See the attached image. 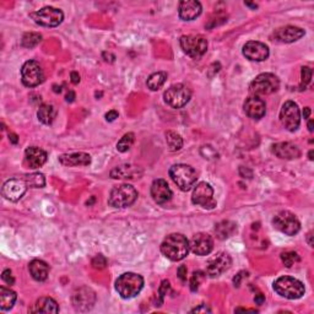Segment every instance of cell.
Instances as JSON below:
<instances>
[{
	"label": "cell",
	"instance_id": "37",
	"mask_svg": "<svg viewBox=\"0 0 314 314\" xmlns=\"http://www.w3.org/2000/svg\"><path fill=\"white\" fill-rule=\"evenodd\" d=\"M205 273L204 271H194L192 275V277H190V290L193 291V292H196V291L199 290V287H200L201 284H203V281L205 280Z\"/></svg>",
	"mask_w": 314,
	"mask_h": 314
},
{
	"label": "cell",
	"instance_id": "44",
	"mask_svg": "<svg viewBox=\"0 0 314 314\" xmlns=\"http://www.w3.org/2000/svg\"><path fill=\"white\" fill-rule=\"evenodd\" d=\"M187 266L186 265H181L178 268V271H177V274H178V277L179 280H181L182 282H186L187 281Z\"/></svg>",
	"mask_w": 314,
	"mask_h": 314
},
{
	"label": "cell",
	"instance_id": "38",
	"mask_svg": "<svg viewBox=\"0 0 314 314\" xmlns=\"http://www.w3.org/2000/svg\"><path fill=\"white\" fill-rule=\"evenodd\" d=\"M281 260L286 265V268H291V266L294 265V263L299 262V255L296 252H285V253L281 254Z\"/></svg>",
	"mask_w": 314,
	"mask_h": 314
},
{
	"label": "cell",
	"instance_id": "4",
	"mask_svg": "<svg viewBox=\"0 0 314 314\" xmlns=\"http://www.w3.org/2000/svg\"><path fill=\"white\" fill-rule=\"evenodd\" d=\"M170 177L177 184V187L183 192H188L195 184L198 175L196 171L189 165L178 164L170 168Z\"/></svg>",
	"mask_w": 314,
	"mask_h": 314
},
{
	"label": "cell",
	"instance_id": "11",
	"mask_svg": "<svg viewBox=\"0 0 314 314\" xmlns=\"http://www.w3.org/2000/svg\"><path fill=\"white\" fill-rule=\"evenodd\" d=\"M273 225L277 231L287 236H294L301 229V223L298 218L290 211L279 212L273 220Z\"/></svg>",
	"mask_w": 314,
	"mask_h": 314
},
{
	"label": "cell",
	"instance_id": "22",
	"mask_svg": "<svg viewBox=\"0 0 314 314\" xmlns=\"http://www.w3.org/2000/svg\"><path fill=\"white\" fill-rule=\"evenodd\" d=\"M47 161V152L42 148L31 146L25 151V165L31 170H37Z\"/></svg>",
	"mask_w": 314,
	"mask_h": 314
},
{
	"label": "cell",
	"instance_id": "51",
	"mask_svg": "<svg viewBox=\"0 0 314 314\" xmlns=\"http://www.w3.org/2000/svg\"><path fill=\"white\" fill-rule=\"evenodd\" d=\"M9 140L13 142V144H18L19 142V137L16 134H9Z\"/></svg>",
	"mask_w": 314,
	"mask_h": 314
},
{
	"label": "cell",
	"instance_id": "31",
	"mask_svg": "<svg viewBox=\"0 0 314 314\" xmlns=\"http://www.w3.org/2000/svg\"><path fill=\"white\" fill-rule=\"evenodd\" d=\"M136 173H137V168H135V166L124 165V166H119V167L114 168V170L111 172V177L116 179L135 178Z\"/></svg>",
	"mask_w": 314,
	"mask_h": 314
},
{
	"label": "cell",
	"instance_id": "19",
	"mask_svg": "<svg viewBox=\"0 0 314 314\" xmlns=\"http://www.w3.org/2000/svg\"><path fill=\"white\" fill-rule=\"evenodd\" d=\"M304 36V30L301 27L296 26H285L281 29L275 30L273 33V41L277 43H292V42L298 41Z\"/></svg>",
	"mask_w": 314,
	"mask_h": 314
},
{
	"label": "cell",
	"instance_id": "26",
	"mask_svg": "<svg viewBox=\"0 0 314 314\" xmlns=\"http://www.w3.org/2000/svg\"><path fill=\"white\" fill-rule=\"evenodd\" d=\"M29 270L36 281H44V280H47V277H48L50 268L46 262H43V260L35 259L30 263Z\"/></svg>",
	"mask_w": 314,
	"mask_h": 314
},
{
	"label": "cell",
	"instance_id": "17",
	"mask_svg": "<svg viewBox=\"0 0 314 314\" xmlns=\"http://www.w3.org/2000/svg\"><path fill=\"white\" fill-rule=\"evenodd\" d=\"M189 248L196 255H207L214 249V241L207 233H196L189 242Z\"/></svg>",
	"mask_w": 314,
	"mask_h": 314
},
{
	"label": "cell",
	"instance_id": "5",
	"mask_svg": "<svg viewBox=\"0 0 314 314\" xmlns=\"http://www.w3.org/2000/svg\"><path fill=\"white\" fill-rule=\"evenodd\" d=\"M137 199L136 189L130 184H120L111 190L108 196V204L117 209H123L133 205Z\"/></svg>",
	"mask_w": 314,
	"mask_h": 314
},
{
	"label": "cell",
	"instance_id": "13",
	"mask_svg": "<svg viewBox=\"0 0 314 314\" xmlns=\"http://www.w3.org/2000/svg\"><path fill=\"white\" fill-rule=\"evenodd\" d=\"M192 201L195 205H199L204 209L211 210L216 206V200L214 198V189L206 182H201L194 188L192 195Z\"/></svg>",
	"mask_w": 314,
	"mask_h": 314
},
{
	"label": "cell",
	"instance_id": "9",
	"mask_svg": "<svg viewBox=\"0 0 314 314\" xmlns=\"http://www.w3.org/2000/svg\"><path fill=\"white\" fill-rule=\"evenodd\" d=\"M165 102L172 108H182L187 105L192 97V92L183 84H176L171 88L167 89V91L164 95Z\"/></svg>",
	"mask_w": 314,
	"mask_h": 314
},
{
	"label": "cell",
	"instance_id": "55",
	"mask_svg": "<svg viewBox=\"0 0 314 314\" xmlns=\"http://www.w3.org/2000/svg\"><path fill=\"white\" fill-rule=\"evenodd\" d=\"M308 130H309L310 133H312V131H313V120L312 119L308 120Z\"/></svg>",
	"mask_w": 314,
	"mask_h": 314
},
{
	"label": "cell",
	"instance_id": "53",
	"mask_svg": "<svg viewBox=\"0 0 314 314\" xmlns=\"http://www.w3.org/2000/svg\"><path fill=\"white\" fill-rule=\"evenodd\" d=\"M312 232H309V233H308V236H307V242H308V245H309L310 247H313V242H312Z\"/></svg>",
	"mask_w": 314,
	"mask_h": 314
},
{
	"label": "cell",
	"instance_id": "32",
	"mask_svg": "<svg viewBox=\"0 0 314 314\" xmlns=\"http://www.w3.org/2000/svg\"><path fill=\"white\" fill-rule=\"evenodd\" d=\"M167 80V72L165 71H157L153 72L152 75H150V77L147 78V88L151 91H157L164 86V84Z\"/></svg>",
	"mask_w": 314,
	"mask_h": 314
},
{
	"label": "cell",
	"instance_id": "23",
	"mask_svg": "<svg viewBox=\"0 0 314 314\" xmlns=\"http://www.w3.org/2000/svg\"><path fill=\"white\" fill-rule=\"evenodd\" d=\"M201 4L196 0H184L179 3V18L184 21L195 20L201 14Z\"/></svg>",
	"mask_w": 314,
	"mask_h": 314
},
{
	"label": "cell",
	"instance_id": "39",
	"mask_svg": "<svg viewBox=\"0 0 314 314\" xmlns=\"http://www.w3.org/2000/svg\"><path fill=\"white\" fill-rule=\"evenodd\" d=\"M200 153H201V156L206 160L217 159V152H216L215 148L212 146H210V145H204V146H201Z\"/></svg>",
	"mask_w": 314,
	"mask_h": 314
},
{
	"label": "cell",
	"instance_id": "24",
	"mask_svg": "<svg viewBox=\"0 0 314 314\" xmlns=\"http://www.w3.org/2000/svg\"><path fill=\"white\" fill-rule=\"evenodd\" d=\"M273 152L281 160H294L301 156V150L292 142H279L273 146Z\"/></svg>",
	"mask_w": 314,
	"mask_h": 314
},
{
	"label": "cell",
	"instance_id": "7",
	"mask_svg": "<svg viewBox=\"0 0 314 314\" xmlns=\"http://www.w3.org/2000/svg\"><path fill=\"white\" fill-rule=\"evenodd\" d=\"M280 88V81L276 75L271 72H264V74L258 75L249 85V91L254 94L255 96L258 95H270L273 92L277 91Z\"/></svg>",
	"mask_w": 314,
	"mask_h": 314
},
{
	"label": "cell",
	"instance_id": "33",
	"mask_svg": "<svg viewBox=\"0 0 314 314\" xmlns=\"http://www.w3.org/2000/svg\"><path fill=\"white\" fill-rule=\"evenodd\" d=\"M24 179L29 188H43L46 186V178L43 173H31V175L25 176Z\"/></svg>",
	"mask_w": 314,
	"mask_h": 314
},
{
	"label": "cell",
	"instance_id": "46",
	"mask_svg": "<svg viewBox=\"0 0 314 314\" xmlns=\"http://www.w3.org/2000/svg\"><path fill=\"white\" fill-rule=\"evenodd\" d=\"M245 274H246V271H241V273H238V275H236V277L233 279V284H234L236 287H240L241 280L243 279Z\"/></svg>",
	"mask_w": 314,
	"mask_h": 314
},
{
	"label": "cell",
	"instance_id": "3",
	"mask_svg": "<svg viewBox=\"0 0 314 314\" xmlns=\"http://www.w3.org/2000/svg\"><path fill=\"white\" fill-rule=\"evenodd\" d=\"M274 290L277 294L287 299H298L305 292L304 285L291 276H281L274 282Z\"/></svg>",
	"mask_w": 314,
	"mask_h": 314
},
{
	"label": "cell",
	"instance_id": "54",
	"mask_svg": "<svg viewBox=\"0 0 314 314\" xmlns=\"http://www.w3.org/2000/svg\"><path fill=\"white\" fill-rule=\"evenodd\" d=\"M236 312H253V313H255L257 310L255 309H245V308H238V309H236Z\"/></svg>",
	"mask_w": 314,
	"mask_h": 314
},
{
	"label": "cell",
	"instance_id": "8",
	"mask_svg": "<svg viewBox=\"0 0 314 314\" xmlns=\"http://www.w3.org/2000/svg\"><path fill=\"white\" fill-rule=\"evenodd\" d=\"M30 18L39 26L57 27L63 22L64 14L57 8L46 7L35 11V13H31Z\"/></svg>",
	"mask_w": 314,
	"mask_h": 314
},
{
	"label": "cell",
	"instance_id": "35",
	"mask_svg": "<svg viewBox=\"0 0 314 314\" xmlns=\"http://www.w3.org/2000/svg\"><path fill=\"white\" fill-rule=\"evenodd\" d=\"M42 41V36L36 32H27L25 33L24 37L21 39V44L25 48H33V47L38 46Z\"/></svg>",
	"mask_w": 314,
	"mask_h": 314
},
{
	"label": "cell",
	"instance_id": "34",
	"mask_svg": "<svg viewBox=\"0 0 314 314\" xmlns=\"http://www.w3.org/2000/svg\"><path fill=\"white\" fill-rule=\"evenodd\" d=\"M166 141L168 147H170L171 151L176 152V151H179L183 146V139H182L179 134L175 133V131H167L166 133Z\"/></svg>",
	"mask_w": 314,
	"mask_h": 314
},
{
	"label": "cell",
	"instance_id": "42",
	"mask_svg": "<svg viewBox=\"0 0 314 314\" xmlns=\"http://www.w3.org/2000/svg\"><path fill=\"white\" fill-rule=\"evenodd\" d=\"M92 266H94L95 269H98V270H102V269H105L106 266H107V259H106L103 255H96V257L92 259Z\"/></svg>",
	"mask_w": 314,
	"mask_h": 314
},
{
	"label": "cell",
	"instance_id": "36",
	"mask_svg": "<svg viewBox=\"0 0 314 314\" xmlns=\"http://www.w3.org/2000/svg\"><path fill=\"white\" fill-rule=\"evenodd\" d=\"M134 141H135V135H134L133 133L125 134V135L118 141L117 150L119 151V152H127V151L130 150V147L133 146Z\"/></svg>",
	"mask_w": 314,
	"mask_h": 314
},
{
	"label": "cell",
	"instance_id": "43",
	"mask_svg": "<svg viewBox=\"0 0 314 314\" xmlns=\"http://www.w3.org/2000/svg\"><path fill=\"white\" fill-rule=\"evenodd\" d=\"M2 279L4 280V281L7 282L8 285H10V286L15 284V279H14V276H13V275H11V270H10V269H5V270L3 271Z\"/></svg>",
	"mask_w": 314,
	"mask_h": 314
},
{
	"label": "cell",
	"instance_id": "14",
	"mask_svg": "<svg viewBox=\"0 0 314 314\" xmlns=\"http://www.w3.org/2000/svg\"><path fill=\"white\" fill-rule=\"evenodd\" d=\"M71 302L77 312H88L94 307L95 302H96V293L92 288L88 287V286H83V287L74 291Z\"/></svg>",
	"mask_w": 314,
	"mask_h": 314
},
{
	"label": "cell",
	"instance_id": "40",
	"mask_svg": "<svg viewBox=\"0 0 314 314\" xmlns=\"http://www.w3.org/2000/svg\"><path fill=\"white\" fill-rule=\"evenodd\" d=\"M170 287H171L170 281H168V280H164L161 286H160V288H159L160 299H159V302H156V305H161L162 303H164V298H165V296L167 294L168 290H170Z\"/></svg>",
	"mask_w": 314,
	"mask_h": 314
},
{
	"label": "cell",
	"instance_id": "15",
	"mask_svg": "<svg viewBox=\"0 0 314 314\" xmlns=\"http://www.w3.org/2000/svg\"><path fill=\"white\" fill-rule=\"evenodd\" d=\"M232 259L225 252H220L210 258L206 264V274L210 277H217L231 268Z\"/></svg>",
	"mask_w": 314,
	"mask_h": 314
},
{
	"label": "cell",
	"instance_id": "30",
	"mask_svg": "<svg viewBox=\"0 0 314 314\" xmlns=\"http://www.w3.org/2000/svg\"><path fill=\"white\" fill-rule=\"evenodd\" d=\"M55 114H57V111H55L53 105H42L39 106L37 111L38 120L46 125L52 124L55 118Z\"/></svg>",
	"mask_w": 314,
	"mask_h": 314
},
{
	"label": "cell",
	"instance_id": "29",
	"mask_svg": "<svg viewBox=\"0 0 314 314\" xmlns=\"http://www.w3.org/2000/svg\"><path fill=\"white\" fill-rule=\"evenodd\" d=\"M16 298H18V294H16V292H14L13 290L4 287V286L0 287V309H11L14 307V304H15Z\"/></svg>",
	"mask_w": 314,
	"mask_h": 314
},
{
	"label": "cell",
	"instance_id": "27",
	"mask_svg": "<svg viewBox=\"0 0 314 314\" xmlns=\"http://www.w3.org/2000/svg\"><path fill=\"white\" fill-rule=\"evenodd\" d=\"M31 312L33 313H58L59 307L58 303L50 297H41L36 302L35 308Z\"/></svg>",
	"mask_w": 314,
	"mask_h": 314
},
{
	"label": "cell",
	"instance_id": "58",
	"mask_svg": "<svg viewBox=\"0 0 314 314\" xmlns=\"http://www.w3.org/2000/svg\"><path fill=\"white\" fill-rule=\"evenodd\" d=\"M308 156H309V160H310V161H313V150H310V151H309V155H308Z\"/></svg>",
	"mask_w": 314,
	"mask_h": 314
},
{
	"label": "cell",
	"instance_id": "28",
	"mask_svg": "<svg viewBox=\"0 0 314 314\" xmlns=\"http://www.w3.org/2000/svg\"><path fill=\"white\" fill-rule=\"evenodd\" d=\"M236 231H237V225L228 220L221 221L215 226V233L218 240H227L231 236H233Z\"/></svg>",
	"mask_w": 314,
	"mask_h": 314
},
{
	"label": "cell",
	"instance_id": "21",
	"mask_svg": "<svg viewBox=\"0 0 314 314\" xmlns=\"http://www.w3.org/2000/svg\"><path fill=\"white\" fill-rule=\"evenodd\" d=\"M151 196L157 204H166L172 198V190L165 179H156L151 186Z\"/></svg>",
	"mask_w": 314,
	"mask_h": 314
},
{
	"label": "cell",
	"instance_id": "2",
	"mask_svg": "<svg viewBox=\"0 0 314 314\" xmlns=\"http://www.w3.org/2000/svg\"><path fill=\"white\" fill-rule=\"evenodd\" d=\"M144 287V279L135 273H124L116 281V290L120 297L128 299L137 296Z\"/></svg>",
	"mask_w": 314,
	"mask_h": 314
},
{
	"label": "cell",
	"instance_id": "18",
	"mask_svg": "<svg viewBox=\"0 0 314 314\" xmlns=\"http://www.w3.org/2000/svg\"><path fill=\"white\" fill-rule=\"evenodd\" d=\"M243 55L249 60L264 61L269 57V47L262 42L249 41L243 47Z\"/></svg>",
	"mask_w": 314,
	"mask_h": 314
},
{
	"label": "cell",
	"instance_id": "20",
	"mask_svg": "<svg viewBox=\"0 0 314 314\" xmlns=\"http://www.w3.org/2000/svg\"><path fill=\"white\" fill-rule=\"evenodd\" d=\"M246 114L252 119H262L266 113V105L264 101L258 96H251L245 102Z\"/></svg>",
	"mask_w": 314,
	"mask_h": 314
},
{
	"label": "cell",
	"instance_id": "16",
	"mask_svg": "<svg viewBox=\"0 0 314 314\" xmlns=\"http://www.w3.org/2000/svg\"><path fill=\"white\" fill-rule=\"evenodd\" d=\"M27 184L25 182V179H18V178H11L9 181H7L3 186V195L5 199L10 201H18L22 196L25 195L27 190Z\"/></svg>",
	"mask_w": 314,
	"mask_h": 314
},
{
	"label": "cell",
	"instance_id": "48",
	"mask_svg": "<svg viewBox=\"0 0 314 314\" xmlns=\"http://www.w3.org/2000/svg\"><path fill=\"white\" fill-rule=\"evenodd\" d=\"M254 302L257 304H259V305H262L263 303H264L265 302V296L263 293H258L257 296L254 297Z\"/></svg>",
	"mask_w": 314,
	"mask_h": 314
},
{
	"label": "cell",
	"instance_id": "47",
	"mask_svg": "<svg viewBox=\"0 0 314 314\" xmlns=\"http://www.w3.org/2000/svg\"><path fill=\"white\" fill-rule=\"evenodd\" d=\"M116 118H118V112L117 111H109L107 114H106V120L107 122H113Z\"/></svg>",
	"mask_w": 314,
	"mask_h": 314
},
{
	"label": "cell",
	"instance_id": "50",
	"mask_svg": "<svg viewBox=\"0 0 314 314\" xmlns=\"http://www.w3.org/2000/svg\"><path fill=\"white\" fill-rule=\"evenodd\" d=\"M66 102H74L75 100V92L74 91H69L68 95H66Z\"/></svg>",
	"mask_w": 314,
	"mask_h": 314
},
{
	"label": "cell",
	"instance_id": "10",
	"mask_svg": "<svg viewBox=\"0 0 314 314\" xmlns=\"http://www.w3.org/2000/svg\"><path fill=\"white\" fill-rule=\"evenodd\" d=\"M280 120L288 131H296L301 123V112L298 105L293 101H287L280 111Z\"/></svg>",
	"mask_w": 314,
	"mask_h": 314
},
{
	"label": "cell",
	"instance_id": "1",
	"mask_svg": "<svg viewBox=\"0 0 314 314\" xmlns=\"http://www.w3.org/2000/svg\"><path fill=\"white\" fill-rule=\"evenodd\" d=\"M189 241L181 233L168 234L161 245V252L167 259L172 262H181L189 253Z\"/></svg>",
	"mask_w": 314,
	"mask_h": 314
},
{
	"label": "cell",
	"instance_id": "25",
	"mask_svg": "<svg viewBox=\"0 0 314 314\" xmlns=\"http://www.w3.org/2000/svg\"><path fill=\"white\" fill-rule=\"evenodd\" d=\"M59 161L63 166L76 167V166H89L91 164V156L85 152L64 153L59 156Z\"/></svg>",
	"mask_w": 314,
	"mask_h": 314
},
{
	"label": "cell",
	"instance_id": "45",
	"mask_svg": "<svg viewBox=\"0 0 314 314\" xmlns=\"http://www.w3.org/2000/svg\"><path fill=\"white\" fill-rule=\"evenodd\" d=\"M190 313H211V309L206 304H201L190 310Z\"/></svg>",
	"mask_w": 314,
	"mask_h": 314
},
{
	"label": "cell",
	"instance_id": "12",
	"mask_svg": "<svg viewBox=\"0 0 314 314\" xmlns=\"http://www.w3.org/2000/svg\"><path fill=\"white\" fill-rule=\"evenodd\" d=\"M43 70L36 60H27L21 68L22 84L27 88H35L43 83Z\"/></svg>",
	"mask_w": 314,
	"mask_h": 314
},
{
	"label": "cell",
	"instance_id": "49",
	"mask_svg": "<svg viewBox=\"0 0 314 314\" xmlns=\"http://www.w3.org/2000/svg\"><path fill=\"white\" fill-rule=\"evenodd\" d=\"M70 78H71V83L74 84V85H77V84L80 83V75H78V72L76 71H72L71 74H70Z\"/></svg>",
	"mask_w": 314,
	"mask_h": 314
},
{
	"label": "cell",
	"instance_id": "41",
	"mask_svg": "<svg viewBox=\"0 0 314 314\" xmlns=\"http://www.w3.org/2000/svg\"><path fill=\"white\" fill-rule=\"evenodd\" d=\"M301 75H302L301 88H305V86L310 83V80H312V69H310L309 66H303V68H302Z\"/></svg>",
	"mask_w": 314,
	"mask_h": 314
},
{
	"label": "cell",
	"instance_id": "6",
	"mask_svg": "<svg viewBox=\"0 0 314 314\" xmlns=\"http://www.w3.org/2000/svg\"><path fill=\"white\" fill-rule=\"evenodd\" d=\"M182 49L188 57L193 59H199L203 57L207 50V41L205 37L199 35L182 36L179 39Z\"/></svg>",
	"mask_w": 314,
	"mask_h": 314
},
{
	"label": "cell",
	"instance_id": "52",
	"mask_svg": "<svg viewBox=\"0 0 314 314\" xmlns=\"http://www.w3.org/2000/svg\"><path fill=\"white\" fill-rule=\"evenodd\" d=\"M309 116H310V108L309 107H304V109H303L304 119H308V118H309Z\"/></svg>",
	"mask_w": 314,
	"mask_h": 314
},
{
	"label": "cell",
	"instance_id": "57",
	"mask_svg": "<svg viewBox=\"0 0 314 314\" xmlns=\"http://www.w3.org/2000/svg\"><path fill=\"white\" fill-rule=\"evenodd\" d=\"M53 88H54V92H57V94H60V92H61V86L58 89V86L54 85V86H53Z\"/></svg>",
	"mask_w": 314,
	"mask_h": 314
},
{
	"label": "cell",
	"instance_id": "56",
	"mask_svg": "<svg viewBox=\"0 0 314 314\" xmlns=\"http://www.w3.org/2000/svg\"><path fill=\"white\" fill-rule=\"evenodd\" d=\"M246 5H247V7L252 8V9H257V8H258V5L253 4V3H246Z\"/></svg>",
	"mask_w": 314,
	"mask_h": 314
}]
</instances>
